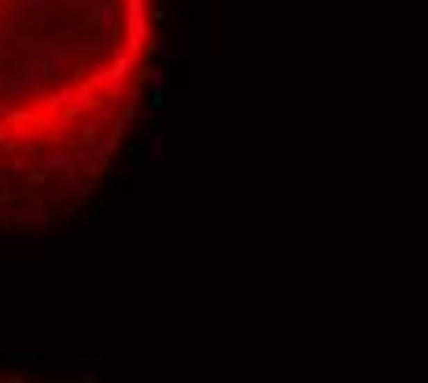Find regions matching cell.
I'll use <instances>...</instances> for the list:
<instances>
[{"label": "cell", "mask_w": 428, "mask_h": 383, "mask_svg": "<svg viewBox=\"0 0 428 383\" xmlns=\"http://www.w3.org/2000/svg\"><path fill=\"white\" fill-rule=\"evenodd\" d=\"M96 4H103V0H96Z\"/></svg>", "instance_id": "484cf974"}, {"label": "cell", "mask_w": 428, "mask_h": 383, "mask_svg": "<svg viewBox=\"0 0 428 383\" xmlns=\"http://www.w3.org/2000/svg\"><path fill=\"white\" fill-rule=\"evenodd\" d=\"M67 166H74V162H71V152H63V148L37 155V170H44V173H60V170H67Z\"/></svg>", "instance_id": "5bb4252c"}, {"label": "cell", "mask_w": 428, "mask_h": 383, "mask_svg": "<svg viewBox=\"0 0 428 383\" xmlns=\"http://www.w3.org/2000/svg\"><path fill=\"white\" fill-rule=\"evenodd\" d=\"M82 232H85V236H100V232H103V225H100V222H92V225H85Z\"/></svg>", "instance_id": "44dd1931"}, {"label": "cell", "mask_w": 428, "mask_h": 383, "mask_svg": "<svg viewBox=\"0 0 428 383\" xmlns=\"http://www.w3.org/2000/svg\"><path fill=\"white\" fill-rule=\"evenodd\" d=\"M8 133H11V130H8V122H4V118H0V144H4V141H8Z\"/></svg>", "instance_id": "7402d4cb"}, {"label": "cell", "mask_w": 428, "mask_h": 383, "mask_svg": "<svg viewBox=\"0 0 428 383\" xmlns=\"http://www.w3.org/2000/svg\"><path fill=\"white\" fill-rule=\"evenodd\" d=\"M152 136H144L141 148H137L133 162L126 166V173H130L133 181H155L163 177V133L159 130H148Z\"/></svg>", "instance_id": "7a4b0ae2"}, {"label": "cell", "mask_w": 428, "mask_h": 383, "mask_svg": "<svg viewBox=\"0 0 428 383\" xmlns=\"http://www.w3.org/2000/svg\"><path fill=\"white\" fill-rule=\"evenodd\" d=\"M78 30H103V33H119V4L114 0H103L96 11L78 22Z\"/></svg>", "instance_id": "5b68a950"}, {"label": "cell", "mask_w": 428, "mask_h": 383, "mask_svg": "<svg viewBox=\"0 0 428 383\" xmlns=\"http://www.w3.org/2000/svg\"><path fill=\"white\" fill-rule=\"evenodd\" d=\"M133 71H137V52H130L126 44H114L111 48V74L126 85V81L133 78Z\"/></svg>", "instance_id": "8fae6325"}, {"label": "cell", "mask_w": 428, "mask_h": 383, "mask_svg": "<svg viewBox=\"0 0 428 383\" xmlns=\"http://www.w3.org/2000/svg\"><path fill=\"white\" fill-rule=\"evenodd\" d=\"M148 107H152V111H163V107H166V89H152V96H148Z\"/></svg>", "instance_id": "ac0fdd59"}, {"label": "cell", "mask_w": 428, "mask_h": 383, "mask_svg": "<svg viewBox=\"0 0 428 383\" xmlns=\"http://www.w3.org/2000/svg\"><path fill=\"white\" fill-rule=\"evenodd\" d=\"M19 15L30 22V30L44 33L52 22H60V4L55 0H19Z\"/></svg>", "instance_id": "277c9868"}, {"label": "cell", "mask_w": 428, "mask_h": 383, "mask_svg": "<svg viewBox=\"0 0 428 383\" xmlns=\"http://www.w3.org/2000/svg\"><path fill=\"white\" fill-rule=\"evenodd\" d=\"M96 107H100V96H96V89H92L89 81L71 85V103H67V111H71V114H85V111H96Z\"/></svg>", "instance_id": "9c48e42d"}, {"label": "cell", "mask_w": 428, "mask_h": 383, "mask_svg": "<svg viewBox=\"0 0 428 383\" xmlns=\"http://www.w3.org/2000/svg\"><path fill=\"white\" fill-rule=\"evenodd\" d=\"M0 15H4V19L19 15V0H0Z\"/></svg>", "instance_id": "d6986e66"}, {"label": "cell", "mask_w": 428, "mask_h": 383, "mask_svg": "<svg viewBox=\"0 0 428 383\" xmlns=\"http://www.w3.org/2000/svg\"><path fill=\"white\" fill-rule=\"evenodd\" d=\"M0 85H4V92L11 100H41L44 92H49V78H44L37 66H30V63H15V66H8L4 74H0Z\"/></svg>", "instance_id": "6da1fadb"}, {"label": "cell", "mask_w": 428, "mask_h": 383, "mask_svg": "<svg viewBox=\"0 0 428 383\" xmlns=\"http://www.w3.org/2000/svg\"><path fill=\"white\" fill-rule=\"evenodd\" d=\"M0 173H4V162H0Z\"/></svg>", "instance_id": "cb8c5ba5"}, {"label": "cell", "mask_w": 428, "mask_h": 383, "mask_svg": "<svg viewBox=\"0 0 428 383\" xmlns=\"http://www.w3.org/2000/svg\"><path fill=\"white\" fill-rule=\"evenodd\" d=\"M52 225H55V214L49 199H26V203L11 206V229L15 232H44Z\"/></svg>", "instance_id": "3957f363"}, {"label": "cell", "mask_w": 428, "mask_h": 383, "mask_svg": "<svg viewBox=\"0 0 428 383\" xmlns=\"http://www.w3.org/2000/svg\"><path fill=\"white\" fill-rule=\"evenodd\" d=\"M100 141H103V122H100V114H89V118L78 125V144L96 148Z\"/></svg>", "instance_id": "4fadbf2b"}, {"label": "cell", "mask_w": 428, "mask_h": 383, "mask_svg": "<svg viewBox=\"0 0 428 383\" xmlns=\"http://www.w3.org/2000/svg\"><path fill=\"white\" fill-rule=\"evenodd\" d=\"M89 85L96 92H103L108 100H122V92H126V85L111 74V66H92V71H89Z\"/></svg>", "instance_id": "ba28073f"}, {"label": "cell", "mask_w": 428, "mask_h": 383, "mask_svg": "<svg viewBox=\"0 0 428 383\" xmlns=\"http://www.w3.org/2000/svg\"><path fill=\"white\" fill-rule=\"evenodd\" d=\"M4 60H8V52H4V48H0V63H4Z\"/></svg>", "instance_id": "603a6c76"}, {"label": "cell", "mask_w": 428, "mask_h": 383, "mask_svg": "<svg viewBox=\"0 0 428 383\" xmlns=\"http://www.w3.org/2000/svg\"><path fill=\"white\" fill-rule=\"evenodd\" d=\"M155 19H159V22H170V19H173V11H170V4H163V8H155Z\"/></svg>", "instance_id": "ffe728a7"}, {"label": "cell", "mask_w": 428, "mask_h": 383, "mask_svg": "<svg viewBox=\"0 0 428 383\" xmlns=\"http://www.w3.org/2000/svg\"><path fill=\"white\" fill-rule=\"evenodd\" d=\"M152 52L159 55V60H170V55H173V41H170V30L155 33V41H152Z\"/></svg>", "instance_id": "2e32d148"}, {"label": "cell", "mask_w": 428, "mask_h": 383, "mask_svg": "<svg viewBox=\"0 0 428 383\" xmlns=\"http://www.w3.org/2000/svg\"><path fill=\"white\" fill-rule=\"evenodd\" d=\"M126 48L141 55L144 44H148V11H133V15H126Z\"/></svg>", "instance_id": "8992f818"}, {"label": "cell", "mask_w": 428, "mask_h": 383, "mask_svg": "<svg viewBox=\"0 0 428 383\" xmlns=\"http://www.w3.org/2000/svg\"><path fill=\"white\" fill-rule=\"evenodd\" d=\"M0 114H4V103H0Z\"/></svg>", "instance_id": "d4e9b609"}, {"label": "cell", "mask_w": 428, "mask_h": 383, "mask_svg": "<svg viewBox=\"0 0 428 383\" xmlns=\"http://www.w3.org/2000/svg\"><path fill=\"white\" fill-rule=\"evenodd\" d=\"M15 52L26 55V60H44L49 52H55V41L49 33H26V37L15 41Z\"/></svg>", "instance_id": "52a82bcc"}, {"label": "cell", "mask_w": 428, "mask_h": 383, "mask_svg": "<svg viewBox=\"0 0 428 383\" xmlns=\"http://www.w3.org/2000/svg\"><path fill=\"white\" fill-rule=\"evenodd\" d=\"M41 66H37V71L44 74V78H60V74H74L78 71V66H82V63H78V55H55V52H49V55H44V60H37Z\"/></svg>", "instance_id": "30bf717a"}, {"label": "cell", "mask_w": 428, "mask_h": 383, "mask_svg": "<svg viewBox=\"0 0 428 383\" xmlns=\"http://www.w3.org/2000/svg\"><path fill=\"white\" fill-rule=\"evenodd\" d=\"M148 85H152V89H166V71H163V66H148Z\"/></svg>", "instance_id": "e0dca14e"}, {"label": "cell", "mask_w": 428, "mask_h": 383, "mask_svg": "<svg viewBox=\"0 0 428 383\" xmlns=\"http://www.w3.org/2000/svg\"><path fill=\"white\" fill-rule=\"evenodd\" d=\"M0 251H44V240L30 236V232H19V236H0Z\"/></svg>", "instance_id": "7c38bea8"}, {"label": "cell", "mask_w": 428, "mask_h": 383, "mask_svg": "<svg viewBox=\"0 0 428 383\" xmlns=\"http://www.w3.org/2000/svg\"><path fill=\"white\" fill-rule=\"evenodd\" d=\"M71 162H74V166L78 170H96V152H92V148H85V144H78L74 148V152H71Z\"/></svg>", "instance_id": "9a60e30c"}]
</instances>
